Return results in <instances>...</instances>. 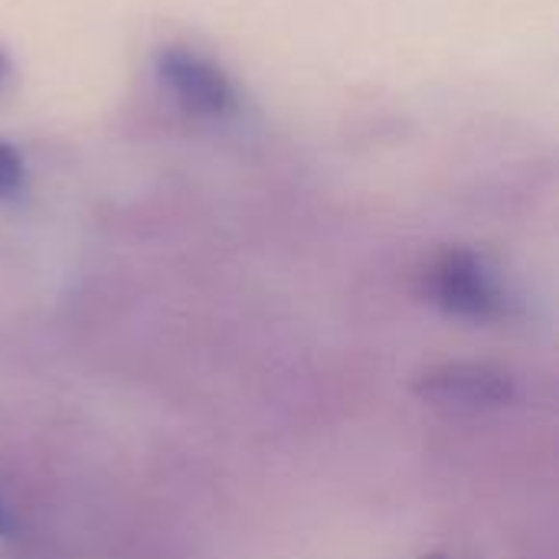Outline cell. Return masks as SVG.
Here are the masks:
<instances>
[{
	"mask_svg": "<svg viewBox=\"0 0 559 559\" xmlns=\"http://www.w3.org/2000/svg\"><path fill=\"white\" fill-rule=\"evenodd\" d=\"M426 295L452 318L491 324L508 314V292L475 252H445L426 272Z\"/></svg>",
	"mask_w": 559,
	"mask_h": 559,
	"instance_id": "1",
	"label": "cell"
},
{
	"mask_svg": "<svg viewBox=\"0 0 559 559\" xmlns=\"http://www.w3.org/2000/svg\"><path fill=\"white\" fill-rule=\"evenodd\" d=\"M416 396L445 409H495L518 396V383L508 370L478 360L432 364L416 377Z\"/></svg>",
	"mask_w": 559,
	"mask_h": 559,
	"instance_id": "2",
	"label": "cell"
},
{
	"mask_svg": "<svg viewBox=\"0 0 559 559\" xmlns=\"http://www.w3.org/2000/svg\"><path fill=\"white\" fill-rule=\"evenodd\" d=\"M13 531H16V524H13L10 511L3 508V501H0V537H10Z\"/></svg>",
	"mask_w": 559,
	"mask_h": 559,
	"instance_id": "3",
	"label": "cell"
},
{
	"mask_svg": "<svg viewBox=\"0 0 559 559\" xmlns=\"http://www.w3.org/2000/svg\"><path fill=\"white\" fill-rule=\"evenodd\" d=\"M423 559H449V557H442V554H429V557H423Z\"/></svg>",
	"mask_w": 559,
	"mask_h": 559,
	"instance_id": "4",
	"label": "cell"
}]
</instances>
